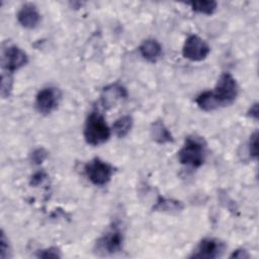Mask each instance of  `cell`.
I'll list each match as a JSON object with an SVG mask.
<instances>
[{
    "mask_svg": "<svg viewBox=\"0 0 259 259\" xmlns=\"http://www.w3.org/2000/svg\"><path fill=\"white\" fill-rule=\"evenodd\" d=\"M183 209V204L175 199L159 197L153 210L156 211H165V212H178Z\"/></svg>",
    "mask_w": 259,
    "mask_h": 259,
    "instance_id": "obj_15",
    "label": "cell"
},
{
    "mask_svg": "<svg viewBox=\"0 0 259 259\" xmlns=\"http://www.w3.org/2000/svg\"><path fill=\"white\" fill-rule=\"evenodd\" d=\"M226 250L224 242L214 238H205L199 242L191 254V258L214 259L221 257Z\"/></svg>",
    "mask_w": 259,
    "mask_h": 259,
    "instance_id": "obj_9",
    "label": "cell"
},
{
    "mask_svg": "<svg viewBox=\"0 0 259 259\" xmlns=\"http://www.w3.org/2000/svg\"><path fill=\"white\" fill-rule=\"evenodd\" d=\"M206 155V144L200 137H187L178 152V160L182 165L192 168L200 167Z\"/></svg>",
    "mask_w": 259,
    "mask_h": 259,
    "instance_id": "obj_3",
    "label": "cell"
},
{
    "mask_svg": "<svg viewBox=\"0 0 259 259\" xmlns=\"http://www.w3.org/2000/svg\"><path fill=\"white\" fill-rule=\"evenodd\" d=\"M152 139L158 144H166L173 142V136L166 127L162 120H156L151 127Z\"/></svg>",
    "mask_w": 259,
    "mask_h": 259,
    "instance_id": "obj_13",
    "label": "cell"
},
{
    "mask_svg": "<svg viewBox=\"0 0 259 259\" xmlns=\"http://www.w3.org/2000/svg\"><path fill=\"white\" fill-rule=\"evenodd\" d=\"M62 93L59 88L56 87H45L40 89L35 96V108L41 114H50L57 109Z\"/></svg>",
    "mask_w": 259,
    "mask_h": 259,
    "instance_id": "obj_6",
    "label": "cell"
},
{
    "mask_svg": "<svg viewBox=\"0 0 259 259\" xmlns=\"http://www.w3.org/2000/svg\"><path fill=\"white\" fill-rule=\"evenodd\" d=\"M248 115H250L251 117H253V118H255V119L258 118V103H254V104L250 107V109H249V111H248Z\"/></svg>",
    "mask_w": 259,
    "mask_h": 259,
    "instance_id": "obj_24",
    "label": "cell"
},
{
    "mask_svg": "<svg viewBox=\"0 0 259 259\" xmlns=\"http://www.w3.org/2000/svg\"><path fill=\"white\" fill-rule=\"evenodd\" d=\"M28 62V57L24 51L17 46H9L4 49L2 55V67L5 72L12 74L25 66Z\"/></svg>",
    "mask_w": 259,
    "mask_h": 259,
    "instance_id": "obj_8",
    "label": "cell"
},
{
    "mask_svg": "<svg viewBox=\"0 0 259 259\" xmlns=\"http://www.w3.org/2000/svg\"><path fill=\"white\" fill-rule=\"evenodd\" d=\"M37 257L40 258H60L61 257V253L60 250L56 247H50L47 249H44L41 251L38 252Z\"/></svg>",
    "mask_w": 259,
    "mask_h": 259,
    "instance_id": "obj_21",
    "label": "cell"
},
{
    "mask_svg": "<svg viewBox=\"0 0 259 259\" xmlns=\"http://www.w3.org/2000/svg\"><path fill=\"white\" fill-rule=\"evenodd\" d=\"M0 257L2 259H7L11 257V247L8 242V238L6 237L4 231H1V239H0Z\"/></svg>",
    "mask_w": 259,
    "mask_h": 259,
    "instance_id": "obj_18",
    "label": "cell"
},
{
    "mask_svg": "<svg viewBox=\"0 0 259 259\" xmlns=\"http://www.w3.org/2000/svg\"><path fill=\"white\" fill-rule=\"evenodd\" d=\"M48 157V152L44 149V148H38V149H35L32 154H31V161L32 163L34 164H40L42 163Z\"/></svg>",
    "mask_w": 259,
    "mask_h": 259,
    "instance_id": "obj_20",
    "label": "cell"
},
{
    "mask_svg": "<svg viewBox=\"0 0 259 259\" xmlns=\"http://www.w3.org/2000/svg\"><path fill=\"white\" fill-rule=\"evenodd\" d=\"M231 258H248L249 255L247 254V252L245 250L239 249L233 252V254L230 256Z\"/></svg>",
    "mask_w": 259,
    "mask_h": 259,
    "instance_id": "obj_23",
    "label": "cell"
},
{
    "mask_svg": "<svg viewBox=\"0 0 259 259\" xmlns=\"http://www.w3.org/2000/svg\"><path fill=\"white\" fill-rule=\"evenodd\" d=\"M84 172L92 184L102 186L110 181L113 174V168L107 162L99 158H93L85 164Z\"/></svg>",
    "mask_w": 259,
    "mask_h": 259,
    "instance_id": "obj_4",
    "label": "cell"
},
{
    "mask_svg": "<svg viewBox=\"0 0 259 259\" xmlns=\"http://www.w3.org/2000/svg\"><path fill=\"white\" fill-rule=\"evenodd\" d=\"M134 120L131 115H122L113 122L112 131L116 137L124 138L131 132Z\"/></svg>",
    "mask_w": 259,
    "mask_h": 259,
    "instance_id": "obj_14",
    "label": "cell"
},
{
    "mask_svg": "<svg viewBox=\"0 0 259 259\" xmlns=\"http://www.w3.org/2000/svg\"><path fill=\"white\" fill-rule=\"evenodd\" d=\"M239 93V87L234 76L229 73H223L213 90H206L198 94L195 98L196 105L203 111H213L221 107L232 104Z\"/></svg>",
    "mask_w": 259,
    "mask_h": 259,
    "instance_id": "obj_1",
    "label": "cell"
},
{
    "mask_svg": "<svg viewBox=\"0 0 259 259\" xmlns=\"http://www.w3.org/2000/svg\"><path fill=\"white\" fill-rule=\"evenodd\" d=\"M191 9L199 14L211 15L214 13L218 7V3L212 0H203V1H192L189 3Z\"/></svg>",
    "mask_w": 259,
    "mask_h": 259,
    "instance_id": "obj_16",
    "label": "cell"
},
{
    "mask_svg": "<svg viewBox=\"0 0 259 259\" xmlns=\"http://www.w3.org/2000/svg\"><path fill=\"white\" fill-rule=\"evenodd\" d=\"M126 97H127L126 89L120 84L114 83L103 88L100 95V100H101L102 106L105 109H110L116 106L118 102L124 100Z\"/></svg>",
    "mask_w": 259,
    "mask_h": 259,
    "instance_id": "obj_10",
    "label": "cell"
},
{
    "mask_svg": "<svg viewBox=\"0 0 259 259\" xmlns=\"http://www.w3.org/2000/svg\"><path fill=\"white\" fill-rule=\"evenodd\" d=\"M258 133L254 132L249 140V154L252 158L256 159L258 156Z\"/></svg>",
    "mask_w": 259,
    "mask_h": 259,
    "instance_id": "obj_19",
    "label": "cell"
},
{
    "mask_svg": "<svg viewBox=\"0 0 259 259\" xmlns=\"http://www.w3.org/2000/svg\"><path fill=\"white\" fill-rule=\"evenodd\" d=\"M83 136L88 145L99 146L109 140L111 130L100 112L92 111L86 118Z\"/></svg>",
    "mask_w": 259,
    "mask_h": 259,
    "instance_id": "obj_2",
    "label": "cell"
},
{
    "mask_svg": "<svg viewBox=\"0 0 259 259\" xmlns=\"http://www.w3.org/2000/svg\"><path fill=\"white\" fill-rule=\"evenodd\" d=\"M123 234L117 226L111 227L96 242V252L103 255H110L119 252L122 249Z\"/></svg>",
    "mask_w": 259,
    "mask_h": 259,
    "instance_id": "obj_5",
    "label": "cell"
},
{
    "mask_svg": "<svg viewBox=\"0 0 259 259\" xmlns=\"http://www.w3.org/2000/svg\"><path fill=\"white\" fill-rule=\"evenodd\" d=\"M210 52L207 42L196 34L189 35L182 47V55L185 59L192 62H200L204 60Z\"/></svg>",
    "mask_w": 259,
    "mask_h": 259,
    "instance_id": "obj_7",
    "label": "cell"
},
{
    "mask_svg": "<svg viewBox=\"0 0 259 259\" xmlns=\"http://www.w3.org/2000/svg\"><path fill=\"white\" fill-rule=\"evenodd\" d=\"M139 52L141 56L151 63H156L163 54L162 46L155 38L145 39L139 47Z\"/></svg>",
    "mask_w": 259,
    "mask_h": 259,
    "instance_id": "obj_12",
    "label": "cell"
},
{
    "mask_svg": "<svg viewBox=\"0 0 259 259\" xmlns=\"http://www.w3.org/2000/svg\"><path fill=\"white\" fill-rule=\"evenodd\" d=\"M45 178H47V174H46L44 171L36 172V173L31 177L30 184H31V185H37V184L41 183Z\"/></svg>",
    "mask_w": 259,
    "mask_h": 259,
    "instance_id": "obj_22",
    "label": "cell"
},
{
    "mask_svg": "<svg viewBox=\"0 0 259 259\" xmlns=\"http://www.w3.org/2000/svg\"><path fill=\"white\" fill-rule=\"evenodd\" d=\"M13 79L10 73L4 72L1 77V95L3 98H7L12 90Z\"/></svg>",
    "mask_w": 259,
    "mask_h": 259,
    "instance_id": "obj_17",
    "label": "cell"
},
{
    "mask_svg": "<svg viewBox=\"0 0 259 259\" xmlns=\"http://www.w3.org/2000/svg\"><path fill=\"white\" fill-rule=\"evenodd\" d=\"M16 18L22 27L32 29L38 25L40 21V13L34 4L26 3L20 7Z\"/></svg>",
    "mask_w": 259,
    "mask_h": 259,
    "instance_id": "obj_11",
    "label": "cell"
}]
</instances>
